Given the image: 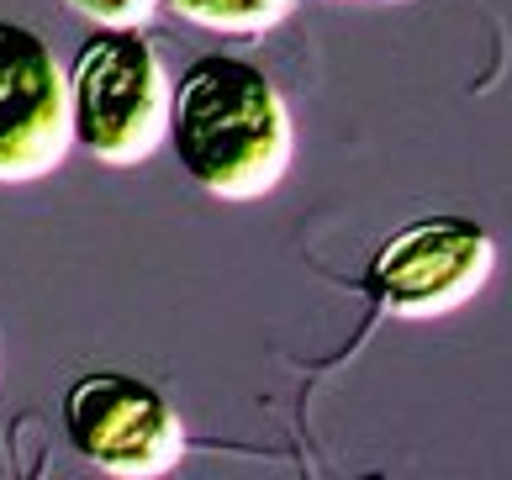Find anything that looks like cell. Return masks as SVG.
Instances as JSON below:
<instances>
[{
	"mask_svg": "<svg viewBox=\"0 0 512 480\" xmlns=\"http://www.w3.org/2000/svg\"><path fill=\"white\" fill-rule=\"evenodd\" d=\"M69 11H80V16H90L96 27H143L148 16H154V6L159 0H64Z\"/></svg>",
	"mask_w": 512,
	"mask_h": 480,
	"instance_id": "52a82bcc",
	"label": "cell"
},
{
	"mask_svg": "<svg viewBox=\"0 0 512 480\" xmlns=\"http://www.w3.org/2000/svg\"><path fill=\"white\" fill-rule=\"evenodd\" d=\"M74 143L111 169L154 159L169 138V80L138 27H101L69 69Z\"/></svg>",
	"mask_w": 512,
	"mask_h": 480,
	"instance_id": "7a4b0ae2",
	"label": "cell"
},
{
	"mask_svg": "<svg viewBox=\"0 0 512 480\" xmlns=\"http://www.w3.org/2000/svg\"><path fill=\"white\" fill-rule=\"evenodd\" d=\"M169 148L201 190L259 201L291 169V106L259 64L206 53L169 90Z\"/></svg>",
	"mask_w": 512,
	"mask_h": 480,
	"instance_id": "6da1fadb",
	"label": "cell"
},
{
	"mask_svg": "<svg viewBox=\"0 0 512 480\" xmlns=\"http://www.w3.org/2000/svg\"><path fill=\"white\" fill-rule=\"evenodd\" d=\"M497 243L470 217H428L402 227L370 264V285L396 317H444L486 291Z\"/></svg>",
	"mask_w": 512,
	"mask_h": 480,
	"instance_id": "277c9868",
	"label": "cell"
},
{
	"mask_svg": "<svg viewBox=\"0 0 512 480\" xmlns=\"http://www.w3.org/2000/svg\"><path fill=\"white\" fill-rule=\"evenodd\" d=\"M64 428L85 465L117 480L169 475L185 454V422L169 396L132 375H85L64 391Z\"/></svg>",
	"mask_w": 512,
	"mask_h": 480,
	"instance_id": "3957f363",
	"label": "cell"
},
{
	"mask_svg": "<svg viewBox=\"0 0 512 480\" xmlns=\"http://www.w3.org/2000/svg\"><path fill=\"white\" fill-rule=\"evenodd\" d=\"M69 148V74L32 27L0 22V185L53 175Z\"/></svg>",
	"mask_w": 512,
	"mask_h": 480,
	"instance_id": "5b68a950",
	"label": "cell"
},
{
	"mask_svg": "<svg viewBox=\"0 0 512 480\" xmlns=\"http://www.w3.org/2000/svg\"><path fill=\"white\" fill-rule=\"evenodd\" d=\"M175 16H185L191 27L222 32V37H254L280 27L296 11V0H159Z\"/></svg>",
	"mask_w": 512,
	"mask_h": 480,
	"instance_id": "8992f818",
	"label": "cell"
}]
</instances>
